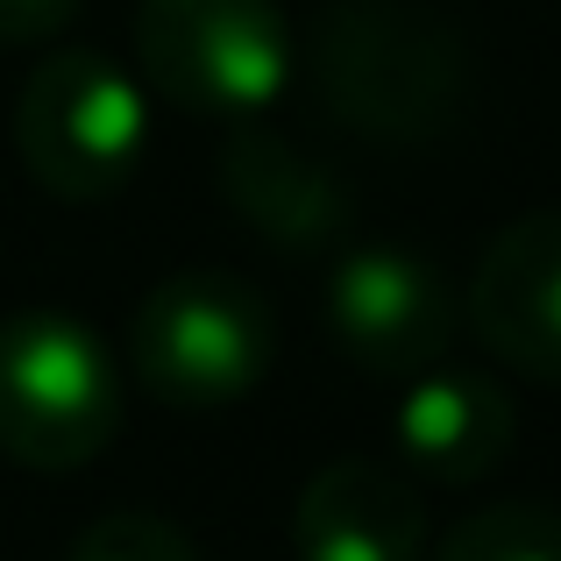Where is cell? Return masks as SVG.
Instances as JSON below:
<instances>
[{
  "label": "cell",
  "instance_id": "obj_1",
  "mask_svg": "<svg viewBox=\"0 0 561 561\" xmlns=\"http://www.w3.org/2000/svg\"><path fill=\"white\" fill-rule=\"evenodd\" d=\"M299 65L334 128L391 150H426L477 107V50L434 0H328Z\"/></svg>",
  "mask_w": 561,
  "mask_h": 561
},
{
  "label": "cell",
  "instance_id": "obj_2",
  "mask_svg": "<svg viewBox=\"0 0 561 561\" xmlns=\"http://www.w3.org/2000/svg\"><path fill=\"white\" fill-rule=\"evenodd\" d=\"M142 150H150V85L136 71L85 43L36 57L14 93V157L50 199H114L142 171Z\"/></svg>",
  "mask_w": 561,
  "mask_h": 561
},
{
  "label": "cell",
  "instance_id": "obj_3",
  "mask_svg": "<svg viewBox=\"0 0 561 561\" xmlns=\"http://www.w3.org/2000/svg\"><path fill=\"white\" fill-rule=\"evenodd\" d=\"M136 79L199 122H263L299 71L277 0H136Z\"/></svg>",
  "mask_w": 561,
  "mask_h": 561
},
{
  "label": "cell",
  "instance_id": "obj_4",
  "mask_svg": "<svg viewBox=\"0 0 561 561\" xmlns=\"http://www.w3.org/2000/svg\"><path fill=\"white\" fill-rule=\"evenodd\" d=\"M128 363L157 405H242L277 370L271 299L234 271H179L142 291L136 320H128Z\"/></svg>",
  "mask_w": 561,
  "mask_h": 561
},
{
  "label": "cell",
  "instance_id": "obj_5",
  "mask_svg": "<svg viewBox=\"0 0 561 561\" xmlns=\"http://www.w3.org/2000/svg\"><path fill=\"white\" fill-rule=\"evenodd\" d=\"M122 434V370L71 313L0 320V455L36 477L100 462Z\"/></svg>",
  "mask_w": 561,
  "mask_h": 561
},
{
  "label": "cell",
  "instance_id": "obj_6",
  "mask_svg": "<svg viewBox=\"0 0 561 561\" xmlns=\"http://www.w3.org/2000/svg\"><path fill=\"white\" fill-rule=\"evenodd\" d=\"M320 313H328L334 348L356 370L405 383V377L434 370V363H448L455 334H462V291L420 249L363 242L334 263Z\"/></svg>",
  "mask_w": 561,
  "mask_h": 561
},
{
  "label": "cell",
  "instance_id": "obj_7",
  "mask_svg": "<svg viewBox=\"0 0 561 561\" xmlns=\"http://www.w3.org/2000/svg\"><path fill=\"white\" fill-rule=\"evenodd\" d=\"M462 328L526 383H561V206L519 214L477 256Z\"/></svg>",
  "mask_w": 561,
  "mask_h": 561
},
{
  "label": "cell",
  "instance_id": "obj_8",
  "mask_svg": "<svg viewBox=\"0 0 561 561\" xmlns=\"http://www.w3.org/2000/svg\"><path fill=\"white\" fill-rule=\"evenodd\" d=\"M214 185L228 199V214L242 220L256 242L291 249V256H320L348 234L356 220V192L334 164H320L306 142L277 136L263 122H228Z\"/></svg>",
  "mask_w": 561,
  "mask_h": 561
},
{
  "label": "cell",
  "instance_id": "obj_9",
  "mask_svg": "<svg viewBox=\"0 0 561 561\" xmlns=\"http://www.w3.org/2000/svg\"><path fill=\"white\" fill-rule=\"evenodd\" d=\"M291 554L299 561H420L426 497L405 462L383 455H334L313 469L291 505Z\"/></svg>",
  "mask_w": 561,
  "mask_h": 561
},
{
  "label": "cell",
  "instance_id": "obj_10",
  "mask_svg": "<svg viewBox=\"0 0 561 561\" xmlns=\"http://www.w3.org/2000/svg\"><path fill=\"white\" fill-rule=\"evenodd\" d=\"M512 434H519L512 391L483 370H455V363H434V370L405 377V391L391 405L398 462L426 483H455V491L491 477L512 455Z\"/></svg>",
  "mask_w": 561,
  "mask_h": 561
},
{
  "label": "cell",
  "instance_id": "obj_11",
  "mask_svg": "<svg viewBox=\"0 0 561 561\" xmlns=\"http://www.w3.org/2000/svg\"><path fill=\"white\" fill-rule=\"evenodd\" d=\"M434 561H561V505L548 497H505L448 526Z\"/></svg>",
  "mask_w": 561,
  "mask_h": 561
},
{
  "label": "cell",
  "instance_id": "obj_12",
  "mask_svg": "<svg viewBox=\"0 0 561 561\" xmlns=\"http://www.w3.org/2000/svg\"><path fill=\"white\" fill-rule=\"evenodd\" d=\"M65 561H199V548L185 540L179 519L142 512V505H122V512L85 519L79 540L65 548Z\"/></svg>",
  "mask_w": 561,
  "mask_h": 561
},
{
  "label": "cell",
  "instance_id": "obj_13",
  "mask_svg": "<svg viewBox=\"0 0 561 561\" xmlns=\"http://www.w3.org/2000/svg\"><path fill=\"white\" fill-rule=\"evenodd\" d=\"M85 0H0V43H50Z\"/></svg>",
  "mask_w": 561,
  "mask_h": 561
}]
</instances>
